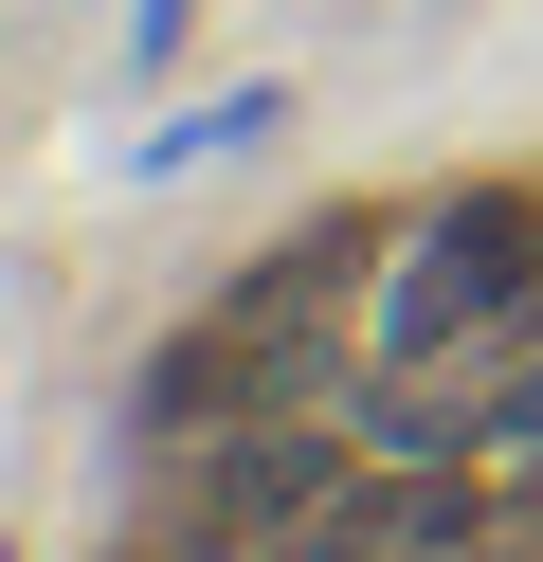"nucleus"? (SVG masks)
Segmentation results:
<instances>
[{
  "instance_id": "2",
  "label": "nucleus",
  "mask_w": 543,
  "mask_h": 562,
  "mask_svg": "<svg viewBox=\"0 0 543 562\" xmlns=\"http://www.w3.org/2000/svg\"><path fill=\"white\" fill-rule=\"evenodd\" d=\"M543 308V182H453L381 272H362V345L381 363H453V345Z\"/></svg>"
},
{
  "instance_id": "7",
  "label": "nucleus",
  "mask_w": 543,
  "mask_h": 562,
  "mask_svg": "<svg viewBox=\"0 0 543 562\" xmlns=\"http://www.w3.org/2000/svg\"><path fill=\"white\" fill-rule=\"evenodd\" d=\"M0 562H19V544H0Z\"/></svg>"
},
{
  "instance_id": "8",
  "label": "nucleus",
  "mask_w": 543,
  "mask_h": 562,
  "mask_svg": "<svg viewBox=\"0 0 543 562\" xmlns=\"http://www.w3.org/2000/svg\"><path fill=\"white\" fill-rule=\"evenodd\" d=\"M525 327H543V308H525Z\"/></svg>"
},
{
  "instance_id": "4",
  "label": "nucleus",
  "mask_w": 543,
  "mask_h": 562,
  "mask_svg": "<svg viewBox=\"0 0 543 562\" xmlns=\"http://www.w3.org/2000/svg\"><path fill=\"white\" fill-rule=\"evenodd\" d=\"M344 436H362V472H453V453H489V400H453L434 363H362Z\"/></svg>"
},
{
  "instance_id": "1",
  "label": "nucleus",
  "mask_w": 543,
  "mask_h": 562,
  "mask_svg": "<svg viewBox=\"0 0 543 562\" xmlns=\"http://www.w3.org/2000/svg\"><path fill=\"white\" fill-rule=\"evenodd\" d=\"M344 472H362L344 417L253 400V417H217V436L163 453V526H145V562H290L326 508H344Z\"/></svg>"
},
{
  "instance_id": "3",
  "label": "nucleus",
  "mask_w": 543,
  "mask_h": 562,
  "mask_svg": "<svg viewBox=\"0 0 543 562\" xmlns=\"http://www.w3.org/2000/svg\"><path fill=\"white\" fill-rule=\"evenodd\" d=\"M253 400H290V381H272V345H253L236 308H200L181 345H145V381H127V436H145V453H181V436H217V417H253Z\"/></svg>"
},
{
  "instance_id": "5",
  "label": "nucleus",
  "mask_w": 543,
  "mask_h": 562,
  "mask_svg": "<svg viewBox=\"0 0 543 562\" xmlns=\"http://www.w3.org/2000/svg\"><path fill=\"white\" fill-rule=\"evenodd\" d=\"M272 127H290V91H272V74H253V91H200L181 127H145V146H127V182H181V164H236V146H272Z\"/></svg>"
},
{
  "instance_id": "6",
  "label": "nucleus",
  "mask_w": 543,
  "mask_h": 562,
  "mask_svg": "<svg viewBox=\"0 0 543 562\" xmlns=\"http://www.w3.org/2000/svg\"><path fill=\"white\" fill-rule=\"evenodd\" d=\"M181 19H200V0H127V74H163V55H181Z\"/></svg>"
}]
</instances>
